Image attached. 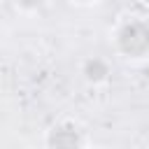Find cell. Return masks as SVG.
I'll list each match as a JSON object with an SVG mask.
<instances>
[{
    "mask_svg": "<svg viewBox=\"0 0 149 149\" xmlns=\"http://www.w3.org/2000/svg\"><path fill=\"white\" fill-rule=\"evenodd\" d=\"M81 140H79V135H77V130H54V135H51V144H56V147H72V144H79Z\"/></svg>",
    "mask_w": 149,
    "mask_h": 149,
    "instance_id": "obj_2",
    "label": "cell"
},
{
    "mask_svg": "<svg viewBox=\"0 0 149 149\" xmlns=\"http://www.w3.org/2000/svg\"><path fill=\"white\" fill-rule=\"evenodd\" d=\"M21 2H23V5H37L40 0H21Z\"/></svg>",
    "mask_w": 149,
    "mask_h": 149,
    "instance_id": "obj_3",
    "label": "cell"
},
{
    "mask_svg": "<svg viewBox=\"0 0 149 149\" xmlns=\"http://www.w3.org/2000/svg\"><path fill=\"white\" fill-rule=\"evenodd\" d=\"M119 44L130 56L147 54L149 51V23H144V21H130L128 26H123V30L119 35Z\"/></svg>",
    "mask_w": 149,
    "mask_h": 149,
    "instance_id": "obj_1",
    "label": "cell"
}]
</instances>
